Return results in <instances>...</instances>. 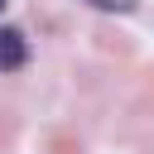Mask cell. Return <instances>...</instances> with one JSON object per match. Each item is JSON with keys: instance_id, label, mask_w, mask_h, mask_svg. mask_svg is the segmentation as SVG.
Segmentation results:
<instances>
[{"instance_id": "cell-1", "label": "cell", "mask_w": 154, "mask_h": 154, "mask_svg": "<svg viewBox=\"0 0 154 154\" xmlns=\"http://www.w3.org/2000/svg\"><path fill=\"white\" fill-rule=\"evenodd\" d=\"M29 63V38L14 24H0V72H19Z\"/></svg>"}, {"instance_id": "cell-2", "label": "cell", "mask_w": 154, "mask_h": 154, "mask_svg": "<svg viewBox=\"0 0 154 154\" xmlns=\"http://www.w3.org/2000/svg\"><path fill=\"white\" fill-rule=\"evenodd\" d=\"M87 5H91V10H106V14H130L140 0H87Z\"/></svg>"}, {"instance_id": "cell-3", "label": "cell", "mask_w": 154, "mask_h": 154, "mask_svg": "<svg viewBox=\"0 0 154 154\" xmlns=\"http://www.w3.org/2000/svg\"><path fill=\"white\" fill-rule=\"evenodd\" d=\"M0 10H5V0H0Z\"/></svg>"}]
</instances>
